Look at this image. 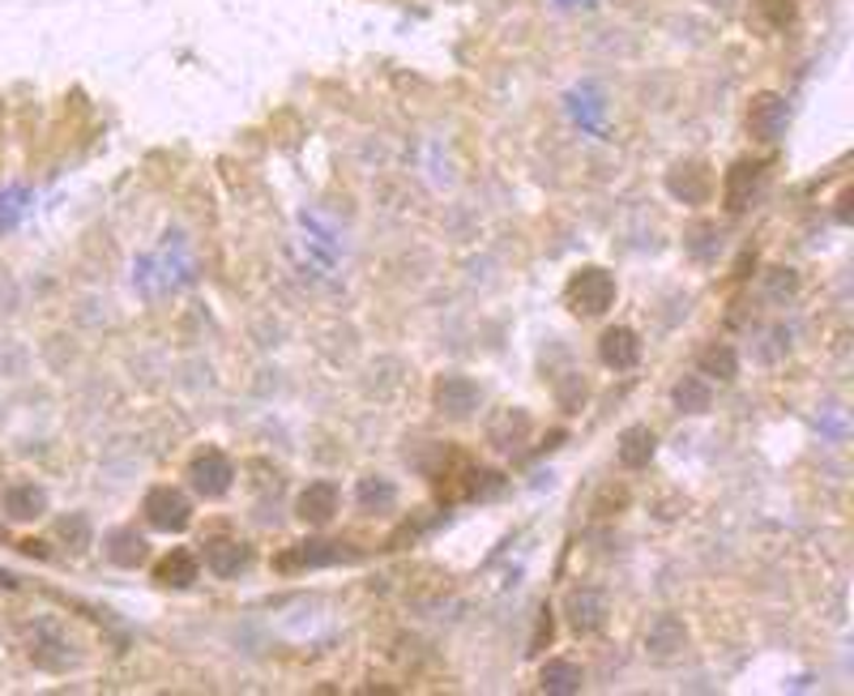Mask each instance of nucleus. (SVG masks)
<instances>
[{
  "label": "nucleus",
  "mask_w": 854,
  "mask_h": 696,
  "mask_svg": "<svg viewBox=\"0 0 854 696\" xmlns=\"http://www.w3.org/2000/svg\"><path fill=\"white\" fill-rule=\"evenodd\" d=\"M189 483H193L197 496L219 501V496L231 492V483H235V462H231L222 448H201L193 462H189Z\"/></svg>",
  "instance_id": "nucleus-3"
},
{
  "label": "nucleus",
  "mask_w": 854,
  "mask_h": 696,
  "mask_svg": "<svg viewBox=\"0 0 854 696\" xmlns=\"http://www.w3.org/2000/svg\"><path fill=\"white\" fill-rule=\"evenodd\" d=\"M18 552H27V556H39V559H48V547L39 543V538H27V543H18Z\"/></svg>",
  "instance_id": "nucleus-27"
},
{
  "label": "nucleus",
  "mask_w": 854,
  "mask_h": 696,
  "mask_svg": "<svg viewBox=\"0 0 854 696\" xmlns=\"http://www.w3.org/2000/svg\"><path fill=\"white\" fill-rule=\"evenodd\" d=\"M108 556L120 564V568H138L145 559V538H141L133 526H115L108 534Z\"/></svg>",
  "instance_id": "nucleus-19"
},
{
  "label": "nucleus",
  "mask_w": 854,
  "mask_h": 696,
  "mask_svg": "<svg viewBox=\"0 0 854 696\" xmlns=\"http://www.w3.org/2000/svg\"><path fill=\"white\" fill-rule=\"evenodd\" d=\"M671 397H675V406L680 411H689V415H705L710 411V402H714V393H710V381L696 372V376H684L675 390H671Z\"/></svg>",
  "instance_id": "nucleus-21"
},
{
  "label": "nucleus",
  "mask_w": 854,
  "mask_h": 696,
  "mask_svg": "<svg viewBox=\"0 0 854 696\" xmlns=\"http://www.w3.org/2000/svg\"><path fill=\"white\" fill-rule=\"evenodd\" d=\"M552 633H555L552 607H543V612H539V624H534V640H530V654H543V645L552 640Z\"/></svg>",
  "instance_id": "nucleus-26"
},
{
  "label": "nucleus",
  "mask_w": 854,
  "mask_h": 696,
  "mask_svg": "<svg viewBox=\"0 0 854 696\" xmlns=\"http://www.w3.org/2000/svg\"><path fill=\"white\" fill-rule=\"evenodd\" d=\"M141 517H145V526L150 529L180 534V529L193 526V501H189L180 487L159 483V487H150V492H145V501H141Z\"/></svg>",
  "instance_id": "nucleus-2"
},
{
  "label": "nucleus",
  "mask_w": 854,
  "mask_h": 696,
  "mask_svg": "<svg viewBox=\"0 0 854 696\" xmlns=\"http://www.w3.org/2000/svg\"><path fill=\"white\" fill-rule=\"evenodd\" d=\"M761 184H765V163H735V168L726 171V184H722V201H726V210L731 214H744L747 205H752V196L761 193Z\"/></svg>",
  "instance_id": "nucleus-7"
},
{
  "label": "nucleus",
  "mask_w": 854,
  "mask_h": 696,
  "mask_svg": "<svg viewBox=\"0 0 854 696\" xmlns=\"http://www.w3.org/2000/svg\"><path fill=\"white\" fill-rule=\"evenodd\" d=\"M474 483H470V496H496V492H504V478H500L496 471H479V474H470Z\"/></svg>",
  "instance_id": "nucleus-25"
},
{
  "label": "nucleus",
  "mask_w": 854,
  "mask_h": 696,
  "mask_svg": "<svg viewBox=\"0 0 854 696\" xmlns=\"http://www.w3.org/2000/svg\"><path fill=\"white\" fill-rule=\"evenodd\" d=\"M0 585H4V589H18V577H13V573H4V568H0Z\"/></svg>",
  "instance_id": "nucleus-28"
},
{
  "label": "nucleus",
  "mask_w": 854,
  "mask_h": 696,
  "mask_svg": "<svg viewBox=\"0 0 854 696\" xmlns=\"http://www.w3.org/2000/svg\"><path fill=\"white\" fill-rule=\"evenodd\" d=\"M696 372H701L705 381H735V376H740V355H735V346L710 342V346L701 351V360H696Z\"/></svg>",
  "instance_id": "nucleus-17"
},
{
  "label": "nucleus",
  "mask_w": 854,
  "mask_h": 696,
  "mask_svg": "<svg viewBox=\"0 0 854 696\" xmlns=\"http://www.w3.org/2000/svg\"><path fill=\"white\" fill-rule=\"evenodd\" d=\"M539 684H543V693L573 696L581 693V670L573 667L569 658H552V663H543V670H539Z\"/></svg>",
  "instance_id": "nucleus-20"
},
{
  "label": "nucleus",
  "mask_w": 854,
  "mask_h": 696,
  "mask_svg": "<svg viewBox=\"0 0 854 696\" xmlns=\"http://www.w3.org/2000/svg\"><path fill=\"white\" fill-rule=\"evenodd\" d=\"M525 436H530V415L518 411V406H509V411H500L492 423H488V441L496 448H513L522 445Z\"/></svg>",
  "instance_id": "nucleus-18"
},
{
  "label": "nucleus",
  "mask_w": 854,
  "mask_h": 696,
  "mask_svg": "<svg viewBox=\"0 0 854 696\" xmlns=\"http://www.w3.org/2000/svg\"><path fill=\"white\" fill-rule=\"evenodd\" d=\"M654 453H659V436H654V427L636 423V427H624V432H620V445H615L620 466L641 471V466H650V462H654Z\"/></svg>",
  "instance_id": "nucleus-12"
},
{
  "label": "nucleus",
  "mask_w": 854,
  "mask_h": 696,
  "mask_svg": "<svg viewBox=\"0 0 854 696\" xmlns=\"http://www.w3.org/2000/svg\"><path fill=\"white\" fill-rule=\"evenodd\" d=\"M346 559H359V552H351L346 543H325V538H317V543H300V547L282 552L274 564L282 568V573H295V568H330V564H346Z\"/></svg>",
  "instance_id": "nucleus-5"
},
{
  "label": "nucleus",
  "mask_w": 854,
  "mask_h": 696,
  "mask_svg": "<svg viewBox=\"0 0 854 696\" xmlns=\"http://www.w3.org/2000/svg\"><path fill=\"white\" fill-rule=\"evenodd\" d=\"M338 483H330V478H321V483H308L300 492V501H295V513H300V522H308V526H325V522H333V513H338Z\"/></svg>",
  "instance_id": "nucleus-10"
},
{
  "label": "nucleus",
  "mask_w": 854,
  "mask_h": 696,
  "mask_svg": "<svg viewBox=\"0 0 854 696\" xmlns=\"http://www.w3.org/2000/svg\"><path fill=\"white\" fill-rule=\"evenodd\" d=\"M684 645H689V628H684V619H675V615H659V619L650 624V633H645V649L659 654V658L680 654Z\"/></svg>",
  "instance_id": "nucleus-16"
},
{
  "label": "nucleus",
  "mask_w": 854,
  "mask_h": 696,
  "mask_svg": "<svg viewBox=\"0 0 854 696\" xmlns=\"http://www.w3.org/2000/svg\"><path fill=\"white\" fill-rule=\"evenodd\" d=\"M56 534H60L73 552H86V547H90V517H86V513H69V517L56 522Z\"/></svg>",
  "instance_id": "nucleus-24"
},
{
  "label": "nucleus",
  "mask_w": 854,
  "mask_h": 696,
  "mask_svg": "<svg viewBox=\"0 0 854 696\" xmlns=\"http://www.w3.org/2000/svg\"><path fill=\"white\" fill-rule=\"evenodd\" d=\"M615 279L606 274L603 265H581L577 274L564 286V304L573 307L577 316H603L615 307Z\"/></svg>",
  "instance_id": "nucleus-1"
},
{
  "label": "nucleus",
  "mask_w": 854,
  "mask_h": 696,
  "mask_svg": "<svg viewBox=\"0 0 854 696\" xmlns=\"http://www.w3.org/2000/svg\"><path fill=\"white\" fill-rule=\"evenodd\" d=\"M756 18L770 30H786L800 18V0H756Z\"/></svg>",
  "instance_id": "nucleus-23"
},
{
  "label": "nucleus",
  "mask_w": 854,
  "mask_h": 696,
  "mask_svg": "<svg viewBox=\"0 0 854 696\" xmlns=\"http://www.w3.org/2000/svg\"><path fill=\"white\" fill-rule=\"evenodd\" d=\"M201 577V559L184 547H171L159 564H154V582L167 585V589H189V585Z\"/></svg>",
  "instance_id": "nucleus-13"
},
{
  "label": "nucleus",
  "mask_w": 854,
  "mask_h": 696,
  "mask_svg": "<svg viewBox=\"0 0 854 696\" xmlns=\"http://www.w3.org/2000/svg\"><path fill=\"white\" fill-rule=\"evenodd\" d=\"M564 612H569V624H573V633L590 637V633H599V628L606 624V598L599 594V589L581 585V589H573V594H569Z\"/></svg>",
  "instance_id": "nucleus-8"
},
{
  "label": "nucleus",
  "mask_w": 854,
  "mask_h": 696,
  "mask_svg": "<svg viewBox=\"0 0 854 696\" xmlns=\"http://www.w3.org/2000/svg\"><path fill=\"white\" fill-rule=\"evenodd\" d=\"M359 508H368V513H385V508H393L398 504V487L389 483V478H359Z\"/></svg>",
  "instance_id": "nucleus-22"
},
{
  "label": "nucleus",
  "mask_w": 854,
  "mask_h": 696,
  "mask_svg": "<svg viewBox=\"0 0 854 696\" xmlns=\"http://www.w3.org/2000/svg\"><path fill=\"white\" fill-rule=\"evenodd\" d=\"M432 397H436V406H441L444 415L453 418H466L479 411V385L470 376H441Z\"/></svg>",
  "instance_id": "nucleus-11"
},
{
  "label": "nucleus",
  "mask_w": 854,
  "mask_h": 696,
  "mask_svg": "<svg viewBox=\"0 0 854 696\" xmlns=\"http://www.w3.org/2000/svg\"><path fill=\"white\" fill-rule=\"evenodd\" d=\"M599 360L611 367V372H629L641 360V337L629 330V325H611L599 337Z\"/></svg>",
  "instance_id": "nucleus-9"
},
{
  "label": "nucleus",
  "mask_w": 854,
  "mask_h": 696,
  "mask_svg": "<svg viewBox=\"0 0 854 696\" xmlns=\"http://www.w3.org/2000/svg\"><path fill=\"white\" fill-rule=\"evenodd\" d=\"M0 538H4V526H0Z\"/></svg>",
  "instance_id": "nucleus-29"
},
{
  "label": "nucleus",
  "mask_w": 854,
  "mask_h": 696,
  "mask_svg": "<svg viewBox=\"0 0 854 696\" xmlns=\"http://www.w3.org/2000/svg\"><path fill=\"white\" fill-rule=\"evenodd\" d=\"M252 564V552L244 543H235V538H219V543H205V568L214 573V577H240L244 568Z\"/></svg>",
  "instance_id": "nucleus-14"
},
{
  "label": "nucleus",
  "mask_w": 854,
  "mask_h": 696,
  "mask_svg": "<svg viewBox=\"0 0 854 696\" xmlns=\"http://www.w3.org/2000/svg\"><path fill=\"white\" fill-rule=\"evenodd\" d=\"M666 193L684 205H705L710 193H714V175L705 163H675L666 171Z\"/></svg>",
  "instance_id": "nucleus-6"
},
{
  "label": "nucleus",
  "mask_w": 854,
  "mask_h": 696,
  "mask_svg": "<svg viewBox=\"0 0 854 696\" xmlns=\"http://www.w3.org/2000/svg\"><path fill=\"white\" fill-rule=\"evenodd\" d=\"M786 124H791V108H786L782 94H773V90L752 94V103H747V133H752V138L777 141L786 133Z\"/></svg>",
  "instance_id": "nucleus-4"
},
{
  "label": "nucleus",
  "mask_w": 854,
  "mask_h": 696,
  "mask_svg": "<svg viewBox=\"0 0 854 696\" xmlns=\"http://www.w3.org/2000/svg\"><path fill=\"white\" fill-rule=\"evenodd\" d=\"M0 504H4V513L13 522H34V517L48 513V492L39 483H13V487H4V501Z\"/></svg>",
  "instance_id": "nucleus-15"
}]
</instances>
